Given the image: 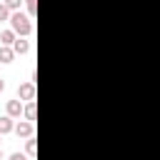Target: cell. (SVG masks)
Here are the masks:
<instances>
[{"label":"cell","instance_id":"obj_8","mask_svg":"<svg viewBox=\"0 0 160 160\" xmlns=\"http://www.w3.org/2000/svg\"><path fill=\"white\" fill-rule=\"evenodd\" d=\"M12 58H15L12 45H0V62H12Z\"/></svg>","mask_w":160,"mask_h":160},{"label":"cell","instance_id":"obj_6","mask_svg":"<svg viewBox=\"0 0 160 160\" xmlns=\"http://www.w3.org/2000/svg\"><path fill=\"white\" fill-rule=\"evenodd\" d=\"M18 40V32L10 28V30H0V45H12Z\"/></svg>","mask_w":160,"mask_h":160},{"label":"cell","instance_id":"obj_17","mask_svg":"<svg viewBox=\"0 0 160 160\" xmlns=\"http://www.w3.org/2000/svg\"><path fill=\"white\" fill-rule=\"evenodd\" d=\"M0 138H2V135H0Z\"/></svg>","mask_w":160,"mask_h":160},{"label":"cell","instance_id":"obj_11","mask_svg":"<svg viewBox=\"0 0 160 160\" xmlns=\"http://www.w3.org/2000/svg\"><path fill=\"white\" fill-rule=\"evenodd\" d=\"M10 15H12V10H10L5 2H0V22H2V20H10Z\"/></svg>","mask_w":160,"mask_h":160},{"label":"cell","instance_id":"obj_16","mask_svg":"<svg viewBox=\"0 0 160 160\" xmlns=\"http://www.w3.org/2000/svg\"><path fill=\"white\" fill-rule=\"evenodd\" d=\"M0 160H2V148H0Z\"/></svg>","mask_w":160,"mask_h":160},{"label":"cell","instance_id":"obj_1","mask_svg":"<svg viewBox=\"0 0 160 160\" xmlns=\"http://www.w3.org/2000/svg\"><path fill=\"white\" fill-rule=\"evenodd\" d=\"M10 28L18 32V35H22V38H28L30 32H32V18L30 15H25V12H20V10H12V15H10Z\"/></svg>","mask_w":160,"mask_h":160},{"label":"cell","instance_id":"obj_10","mask_svg":"<svg viewBox=\"0 0 160 160\" xmlns=\"http://www.w3.org/2000/svg\"><path fill=\"white\" fill-rule=\"evenodd\" d=\"M25 150H28V155H30V158H35V152H38V142H35L32 138H28V145H25Z\"/></svg>","mask_w":160,"mask_h":160},{"label":"cell","instance_id":"obj_7","mask_svg":"<svg viewBox=\"0 0 160 160\" xmlns=\"http://www.w3.org/2000/svg\"><path fill=\"white\" fill-rule=\"evenodd\" d=\"M12 130H15L12 118H10V115H2V118H0V135H8V132H12Z\"/></svg>","mask_w":160,"mask_h":160},{"label":"cell","instance_id":"obj_3","mask_svg":"<svg viewBox=\"0 0 160 160\" xmlns=\"http://www.w3.org/2000/svg\"><path fill=\"white\" fill-rule=\"evenodd\" d=\"M18 98L20 100H35V82L30 80V82H22L20 88H18Z\"/></svg>","mask_w":160,"mask_h":160},{"label":"cell","instance_id":"obj_4","mask_svg":"<svg viewBox=\"0 0 160 160\" xmlns=\"http://www.w3.org/2000/svg\"><path fill=\"white\" fill-rule=\"evenodd\" d=\"M22 100L18 98V100H8V105H5V115H10V118H20L22 115Z\"/></svg>","mask_w":160,"mask_h":160},{"label":"cell","instance_id":"obj_14","mask_svg":"<svg viewBox=\"0 0 160 160\" xmlns=\"http://www.w3.org/2000/svg\"><path fill=\"white\" fill-rule=\"evenodd\" d=\"M10 160H30V158H25V155H20V152H12Z\"/></svg>","mask_w":160,"mask_h":160},{"label":"cell","instance_id":"obj_15","mask_svg":"<svg viewBox=\"0 0 160 160\" xmlns=\"http://www.w3.org/2000/svg\"><path fill=\"white\" fill-rule=\"evenodd\" d=\"M2 90H5V80L0 78V92H2Z\"/></svg>","mask_w":160,"mask_h":160},{"label":"cell","instance_id":"obj_2","mask_svg":"<svg viewBox=\"0 0 160 160\" xmlns=\"http://www.w3.org/2000/svg\"><path fill=\"white\" fill-rule=\"evenodd\" d=\"M18 138H32V132H35V125H32V120H20L18 125H15V130H12Z\"/></svg>","mask_w":160,"mask_h":160},{"label":"cell","instance_id":"obj_13","mask_svg":"<svg viewBox=\"0 0 160 160\" xmlns=\"http://www.w3.org/2000/svg\"><path fill=\"white\" fill-rule=\"evenodd\" d=\"M2 2H5V5L10 8V10H20V5H22L25 0H2Z\"/></svg>","mask_w":160,"mask_h":160},{"label":"cell","instance_id":"obj_9","mask_svg":"<svg viewBox=\"0 0 160 160\" xmlns=\"http://www.w3.org/2000/svg\"><path fill=\"white\" fill-rule=\"evenodd\" d=\"M25 120H35L38 118V105H35V100H28V105H25Z\"/></svg>","mask_w":160,"mask_h":160},{"label":"cell","instance_id":"obj_5","mask_svg":"<svg viewBox=\"0 0 160 160\" xmlns=\"http://www.w3.org/2000/svg\"><path fill=\"white\" fill-rule=\"evenodd\" d=\"M12 50H15V55H25V52L30 50V42H28L22 35H18V40L12 42Z\"/></svg>","mask_w":160,"mask_h":160},{"label":"cell","instance_id":"obj_12","mask_svg":"<svg viewBox=\"0 0 160 160\" xmlns=\"http://www.w3.org/2000/svg\"><path fill=\"white\" fill-rule=\"evenodd\" d=\"M25 5H28V15L35 18V12H38V0H25Z\"/></svg>","mask_w":160,"mask_h":160}]
</instances>
